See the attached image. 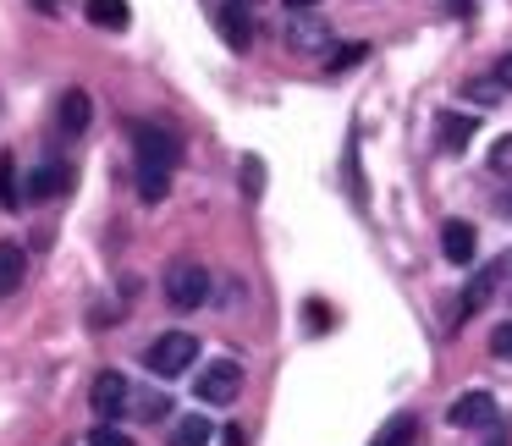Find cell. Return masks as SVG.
Instances as JSON below:
<instances>
[{
	"label": "cell",
	"mask_w": 512,
	"mask_h": 446,
	"mask_svg": "<svg viewBox=\"0 0 512 446\" xmlns=\"http://www.w3.org/2000/svg\"><path fill=\"white\" fill-rule=\"evenodd\" d=\"M133 155H138V199L160 204L171 193V171H177L182 144L166 133V127H138V133H133Z\"/></svg>",
	"instance_id": "obj_1"
},
{
	"label": "cell",
	"mask_w": 512,
	"mask_h": 446,
	"mask_svg": "<svg viewBox=\"0 0 512 446\" xmlns=\"http://www.w3.org/2000/svg\"><path fill=\"white\" fill-rule=\"evenodd\" d=\"M193 358H199V336H193V331H166V336L149 342L144 369H149V375H160V380H177V375H188V369H193Z\"/></svg>",
	"instance_id": "obj_2"
},
{
	"label": "cell",
	"mask_w": 512,
	"mask_h": 446,
	"mask_svg": "<svg viewBox=\"0 0 512 446\" xmlns=\"http://www.w3.org/2000/svg\"><path fill=\"white\" fill-rule=\"evenodd\" d=\"M193 391H199V402H210V408H226V402H237V391H243V364H237V358H210V364L193 375Z\"/></svg>",
	"instance_id": "obj_3"
},
{
	"label": "cell",
	"mask_w": 512,
	"mask_h": 446,
	"mask_svg": "<svg viewBox=\"0 0 512 446\" xmlns=\"http://www.w3.org/2000/svg\"><path fill=\"white\" fill-rule=\"evenodd\" d=\"M89 408L100 413V424H116L127 408H133V386H127L122 369H105V375H94V386H89Z\"/></svg>",
	"instance_id": "obj_4"
},
{
	"label": "cell",
	"mask_w": 512,
	"mask_h": 446,
	"mask_svg": "<svg viewBox=\"0 0 512 446\" xmlns=\"http://www.w3.org/2000/svg\"><path fill=\"white\" fill-rule=\"evenodd\" d=\"M210 298V270L204 265H171L166 270V303L171 309H199V303Z\"/></svg>",
	"instance_id": "obj_5"
},
{
	"label": "cell",
	"mask_w": 512,
	"mask_h": 446,
	"mask_svg": "<svg viewBox=\"0 0 512 446\" xmlns=\"http://www.w3.org/2000/svg\"><path fill=\"white\" fill-rule=\"evenodd\" d=\"M287 50H298V56H325V50H331V28H325V17L320 12H292Z\"/></svg>",
	"instance_id": "obj_6"
},
{
	"label": "cell",
	"mask_w": 512,
	"mask_h": 446,
	"mask_svg": "<svg viewBox=\"0 0 512 446\" xmlns=\"http://www.w3.org/2000/svg\"><path fill=\"white\" fill-rule=\"evenodd\" d=\"M446 419H452V430H485V424H496V397L490 391H463L446 408Z\"/></svg>",
	"instance_id": "obj_7"
},
{
	"label": "cell",
	"mask_w": 512,
	"mask_h": 446,
	"mask_svg": "<svg viewBox=\"0 0 512 446\" xmlns=\"http://www.w3.org/2000/svg\"><path fill=\"white\" fill-rule=\"evenodd\" d=\"M215 28H221V39L232 50H248L254 45V23H248V6L243 0H226V6H215Z\"/></svg>",
	"instance_id": "obj_8"
},
{
	"label": "cell",
	"mask_w": 512,
	"mask_h": 446,
	"mask_svg": "<svg viewBox=\"0 0 512 446\" xmlns=\"http://www.w3.org/2000/svg\"><path fill=\"white\" fill-rule=\"evenodd\" d=\"M72 182V166L67 160H45V166H34V177H28V199L45 204V199H61Z\"/></svg>",
	"instance_id": "obj_9"
},
{
	"label": "cell",
	"mask_w": 512,
	"mask_h": 446,
	"mask_svg": "<svg viewBox=\"0 0 512 446\" xmlns=\"http://www.w3.org/2000/svg\"><path fill=\"white\" fill-rule=\"evenodd\" d=\"M89 122H94V100L83 89H67V94H61V111H56V133L61 138H78Z\"/></svg>",
	"instance_id": "obj_10"
},
{
	"label": "cell",
	"mask_w": 512,
	"mask_h": 446,
	"mask_svg": "<svg viewBox=\"0 0 512 446\" xmlns=\"http://www.w3.org/2000/svg\"><path fill=\"white\" fill-rule=\"evenodd\" d=\"M474 248H479V237H474V226H468V221H446L441 226V254L452 259V265H468Z\"/></svg>",
	"instance_id": "obj_11"
},
{
	"label": "cell",
	"mask_w": 512,
	"mask_h": 446,
	"mask_svg": "<svg viewBox=\"0 0 512 446\" xmlns=\"http://www.w3.org/2000/svg\"><path fill=\"white\" fill-rule=\"evenodd\" d=\"M28 276V254L17 243H0V298H12Z\"/></svg>",
	"instance_id": "obj_12"
},
{
	"label": "cell",
	"mask_w": 512,
	"mask_h": 446,
	"mask_svg": "<svg viewBox=\"0 0 512 446\" xmlns=\"http://www.w3.org/2000/svg\"><path fill=\"white\" fill-rule=\"evenodd\" d=\"M413 435H419V419H413V413L402 408V413H391V419L380 424L369 446H413Z\"/></svg>",
	"instance_id": "obj_13"
},
{
	"label": "cell",
	"mask_w": 512,
	"mask_h": 446,
	"mask_svg": "<svg viewBox=\"0 0 512 446\" xmlns=\"http://www.w3.org/2000/svg\"><path fill=\"white\" fill-rule=\"evenodd\" d=\"M490 298H496V270H474V281L463 287V303H457V309H463L457 320H468V314H479Z\"/></svg>",
	"instance_id": "obj_14"
},
{
	"label": "cell",
	"mask_w": 512,
	"mask_h": 446,
	"mask_svg": "<svg viewBox=\"0 0 512 446\" xmlns=\"http://www.w3.org/2000/svg\"><path fill=\"white\" fill-rule=\"evenodd\" d=\"M89 23L105 28V34H122L133 23V12H127V0H89Z\"/></svg>",
	"instance_id": "obj_15"
},
{
	"label": "cell",
	"mask_w": 512,
	"mask_h": 446,
	"mask_svg": "<svg viewBox=\"0 0 512 446\" xmlns=\"http://www.w3.org/2000/svg\"><path fill=\"white\" fill-rule=\"evenodd\" d=\"M210 419L204 413H188V419H177L171 424V446H210Z\"/></svg>",
	"instance_id": "obj_16"
},
{
	"label": "cell",
	"mask_w": 512,
	"mask_h": 446,
	"mask_svg": "<svg viewBox=\"0 0 512 446\" xmlns=\"http://www.w3.org/2000/svg\"><path fill=\"white\" fill-rule=\"evenodd\" d=\"M23 199H28V188L17 182V160L0 155V204H6V210H23Z\"/></svg>",
	"instance_id": "obj_17"
},
{
	"label": "cell",
	"mask_w": 512,
	"mask_h": 446,
	"mask_svg": "<svg viewBox=\"0 0 512 446\" xmlns=\"http://www.w3.org/2000/svg\"><path fill=\"white\" fill-rule=\"evenodd\" d=\"M468 138H474V122H468V116H446V122H441V149L463 155V149H468Z\"/></svg>",
	"instance_id": "obj_18"
},
{
	"label": "cell",
	"mask_w": 512,
	"mask_h": 446,
	"mask_svg": "<svg viewBox=\"0 0 512 446\" xmlns=\"http://www.w3.org/2000/svg\"><path fill=\"white\" fill-rule=\"evenodd\" d=\"M243 193H248V199H259V193H265V160L243 155Z\"/></svg>",
	"instance_id": "obj_19"
},
{
	"label": "cell",
	"mask_w": 512,
	"mask_h": 446,
	"mask_svg": "<svg viewBox=\"0 0 512 446\" xmlns=\"http://www.w3.org/2000/svg\"><path fill=\"white\" fill-rule=\"evenodd\" d=\"M89 446H133V435H127L122 424H94Z\"/></svg>",
	"instance_id": "obj_20"
},
{
	"label": "cell",
	"mask_w": 512,
	"mask_h": 446,
	"mask_svg": "<svg viewBox=\"0 0 512 446\" xmlns=\"http://www.w3.org/2000/svg\"><path fill=\"white\" fill-rule=\"evenodd\" d=\"M501 94H507V89H501L496 78H474V83H468V100H474V105H496Z\"/></svg>",
	"instance_id": "obj_21"
},
{
	"label": "cell",
	"mask_w": 512,
	"mask_h": 446,
	"mask_svg": "<svg viewBox=\"0 0 512 446\" xmlns=\"http://www.w3.org/2000/svg\"><path fill=\"white\" fill-rule=\"evenodd\" d=\"M490 171H496V177H512V133L496 138V149H490Z\"/></svg>",
	"instance_id": "obj_22"
},
{
	"label": "cell",
	"mask_w": 512,
	"mask_h": 446,
	"mask_svg": "<svg viewBox=\"0 0 512 446\" xmlns=\"http://www.w3.org/2000/svg\"><path fill=\"white\" fill-rule=\"evenodd\" d=\"M364 56H369V45H336V56H331V72H347V67H358Z\"/></svg>",
	"instance_id": "obj_23"
},
{
	"label": "cell",
	"mask_w": 512,
	"mask_h": 446,
	"mask_svg": "<svg viewBox=\"0 0 512 446\" xmlns=\"http://www.w3.org/2000/svg\"><path fill=\"white\" fill-rule=\"evenodd\" d=\"M490 353L507 358V364H512V320H501L496 331H490Z\"/></svg>",
	"instance_id": "obj_24"
},
{
	"label": "cell",
	"mask_w": 512,
	"mask_h": 446,
	"mask_svg": "<svg viewBox=\"0 0 512 446\" xmlns=\"http://www.w3.org/2000/svg\"><path fill=\"white\" fill-rule=\"evenodd\" d=\"M133 408L144 413V419H166V397H160V391H144V397H133Z\"/></svg>",
	"instance_id": "obj_25"
},
{
	"label": "cell",
	"mask_w": 512,
	"mask_h": 446,
	"mask_svg": "<svg viewBox=\"0 0 512 446\" xmlns=\"http://www.w3.org/2000/svg\"><path fill=\"white\" fill-rule=\"evenodd\" d=\"M496 83H501V89H507V94H512V50H507V56H501V61H496Z\"/></svg>",
	"instance_id": "obj_26"
},
{
	"label": "cell",
	"mask_w": 512,
	"mask_h": 446,
	"mask_svg": "<svg viewBox=\"0 0 512 446\" xmlns=\"http://www.w3.org/2000/svg\"><path fill=\"white\" fill-rule=\"evenodd\" d=\"M287 12H320V0H281Z\"/></svg>",
	"instance_id": "obj_27"
},
{
	"label": "cell",
	"mask_w": 512,
	"mask_h": 446,
	"mask_svg": "<svg viewBox=\"0 0 512 446\" xmlns=\"http://www.w3.org/2000/svg\"><path fill=\"white\" fill-rule=\"evenodd\" d=\"M226 446H243V430H237V424L226 430Z\"/></svg>",
	"instance_id": "obj_28"
},
{
	"label": "cell",
	"mask_w": 512,
	"mask_h": 446,
	"mask_svg": "<svg viewBox=\"0 0 512 446\" xmlns=\"http://www.w3.org/2000/svg\"><path fill=\"white\" fill-rule=\"evenodd\" d=\"M485 446H507V435H501V430H496V435H490V441H485Z\"/></svg>",
	"instance_id": "obj_29"
},
{
	"label": "cell",
	"mask_w": 512,
	"mask_h": 446,
	"mask_svg": "<svg viewBox=\"0 0 512 446\" xmlns=\"http://www.w3.org/2000/svg\"><path fill=\"white\" fill-rule=\"evenodd\" d=\"M501 210H507V215H512V193H507V199H501Z\"/></svg>",
	"instance_id": "obj_30"
},
{
	"label": "cell",
	"mask_w": 512,
	"mask_h": 446,
	"mask_svg": "<svg viewBox=\"0 0 512 446\" xmlns=\"http://www.w3.org/2000/svg\"><path fill=\"white\" fill-rule=\"evenodd\" d=\"M39 6H56V0H39Z\"/></svg>",
	"instance_id": "obj_31"
},
{
	"label": "cell",
	"mask_w": 512,
	"mask_h": 446,
	"mask_svg": "<svg viewBox=\"0 0 512 446\" xmlns=\"http://www.w3.org/2000/svg\"><path fill=\"white\" fill-rule=\"evenodd\" d=\"M243 6H254V0H243Z\"/></svg>",
	"instance_id": "obj_32"
}]
</instances>
